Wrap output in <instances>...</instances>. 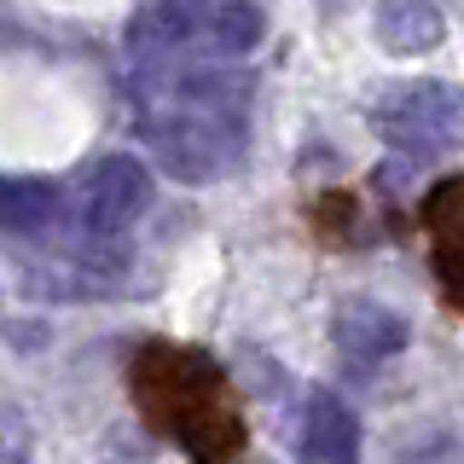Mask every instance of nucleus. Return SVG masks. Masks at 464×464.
I'll list each match as a JSON object with an SVG mask.
<instances>
[{"instance_id":"1","label":"nucleus","mask_w":464,"mask_h":464,"mask_svg":"<svg viewBox=\"0 0 464 464\" xmlns=\"http://www.w3.org/2000/svg\"><path fill=\"white\" fill-rule=\"evenodd\" d=\"M372 128L406 151H441L464 140V87L453 82H395L372 99Z\"/></svg>"},{"instance_id":"2","label":"nucleus","mask_w":464,"mask_h":464,"mask_svg":"<svg viewBox=\"0 0 464 464\" xmlns=\"http://www.w3.org/2000/svg\"><path fill=\"white\" fill-rule=\"evenodd\" d=\"M151 151L174 180L203 186V180H221V174L238 169L244 134L227 111H180V116L151 122Z\"/></svg>"},{"instance_id":"3","label":"nucleus","mask_w":464,"mask_h":464,"mask_svg":"<svg viewBox=\"0 0 464 464\" xmlns=\"http://www.w3.org/2000/svg\"><path fill=\"white\" fill-rule=\"evenodd\" d=\"M151 209V169L140 157H105L93 174H87L76 215L87 227V238H116Z\"/></svg>"},{"instance_id":"4","label":"nucleus","mask_w":464,"mask_h":464,"mask_svg":"<svg viewBox=\"0 0 464 464\" xmlns=\"http://www.w3.org/2000/svg\"><path fill=\"white\" fill-rule=\"evenodd\" d=\"M296 453H302V464H354L360 459V424H354V412L343 406V395L314 389V395L302 401Z\"/></svg>"},{"instance_id":"5","label":"nucleus","mask_w":464,"mask_h":464,"mask_svg":"<svg viewBox=\"0 0 464 464\" xmlns=\"http://www.w3.org/2000/svg\"><path fill=\"white\" fill-rule=\"evenodd\" d=\"M372 35H377V47L395 53V58H424V53L441 47L447 18H441L435 0H377Z\"/></svg>"},{"instance_id":"6","label":"nucleus","mask_w":464,"mask_h":464,"mask_svg":"<svg viewBox=\"0 0 464 464\" xmlns=\"http://www.w3.org/2000/svg\"><path fill=\"white\" fill-rule=\"evenodd\" d=\"M331 337H337V348L348 360H389L406 348V319L395 308H383V302H348V308L337 314V325H331Z\"/></svg>"},{"instance_id":"7","label":"nucleus","mask_w":464,"mask_h":464,"mask_svg":"<svg viewBox=\"0 0 464 464\" xmlns=\"http://www.w3.org/2000/svg\"><path fill=\"white\" fill-rule=\"evenodd\" d=\"M203 35H209V47L221 58H244L261 47V35H267V18H261L256 0H221V6L203 18Z\"/></svg>"},{"instance_id":"8","label":"nucleus","mask_w":464,"mask_h":464,"mask_svg":"<svg viewBox=\"0 0 464 464\" xmlns=\"http://www.w3.org/2000/svg\"><path fill=\"white\" fill-rule=\"evenodd\" d=\"M58 209V192L47 180L0 174V232H41Z\"/></svg>"},{"instance_id":"9","label":"nucleus","mask_w":464,"mask_h":464,"mask_svg":"<svg viewBox=\"0 0 464 464\" xmlns=\"http://www.w3.org/2000/svg\"><path fill=\"white\" fill-rule=\"evenodd\" d=\"M186 29H192V0H163V6H157V35L180 41Z\"/></svg>"},{"instance_id":"10","label":"nucleus","mask_w":464,"mask_h":464,"mask_svg":"<svg viewBox=\"0 0 464 464\" xmlns=\"http://www.w3.org/2000/svg\"><path fill=\"white\" fill-rule=\"evenodd\" d=\"M0 464H29V447H24V441H18L12 430L0 435Z\"/></svg>"}]
</instances>
